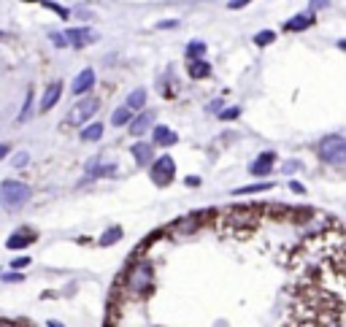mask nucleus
Returning <instances> with one entry per match:
<instances>
[{
    "label": "nucleus",
    "mask_w": 346,
    "mask_h": 327,
    "mask_svg": "<svg viewBox=\"0 0 346 327\" xmlns=\"http://www.w3.org/2000/svg\"><path fill=\"white\" fill-rule=\"evenodd\" d=\"M157 27H160V30H170V27H179V22H176V19H165V22H160Z\"/></svg>",
    "instance_id": "34"
},
{
    "label": "nucleus",
    "mask_w": 346,
    "mask_h": 327,
    "mask_svg": "<svg viewBox=\"0 0 346 327\" xmlns=\"http://www.w3.org/2000/svg\"><path fill=\"white\" fill-rule=\"evenodd\" d=\"M8 151H11V146H8V143H0V160H6Z\"/></svg>",
    "instance_id": "38"
},
{
    "label": "nucleus",
    "mask_w": 346,
    "mask_h": 327,
    "mask_svg": "<svg viewBox=\"0 0 346 327\" xmlns=\"http://www.w3.org/2000/svg\"><path fill=\"white\" fill-rule=\"evenodd\" d=\"M249 3H252V0H230L227 8H230V11H238V8H244V6H249Z\"/></svg>",
    "instance_id": "32"
},
{
    "label": "nucleus",
    "mask_w": 346,
    "mask_h": 327,
    "mask_svg": "<svg viewBox=\"0 0 346 327\" xmlns=\"http://www.w3.org/2000/svg\"><path fill=\"white\" fill-rule=\"evenodd\" d=\"M27 265H30V257H16L14 263H11L14 271H19V268H27Z\"/></svg>",
    "instance_id": "31"
},
{
    "label": "nucleus",
    "mask_w": 346,
    "mask_h": 327,
    "mask_svg": "<svg viewBox=\"0 0 346 327\" xmlns=\"http://www.w3.org/2000/svg\"><path fill=\"white\" fill-rule=\"evenodd\" d=\"M30 117H33V90H27L25 92V105H22V111H19L16 122H27Z\"/></svg>",
    "instance_id": "22"
},
{
    "label": "nucleus",
    "mask_w": 346,
    "mask_h": 327,
    "mask_svg": "<svg viewBox=\"0 0 346 327\" xmlns=\"http://www.w3.org/2000/svg\"><path fill=\"white\" fill-rule=\"evenodd\" d=\"M114 170H117L114 162H109V165H98V160H92L90 165H86V179H103V176H111Z\"/></svg>",
    "instance_id": "14"
},
{
    "label": "nucleus",
    "mask_w": 346,
    "mask_h": 327,
    "mask_svg": "<svg viewBox=\"0 0 346 327\" xmlns=\"http://www.w3.org/2000/svg\"><path fill=\"white\" fill-rule=\"evenodd\" d=\"M124 105H127L130 111H141L143 105H146V90H141V86H138V90H133L127 95V103H124Z\"/></svg>",
    "instance_id": "17"
},
{
    "label": "nucleus",
    "mask_w": 346,
    "mask_h": 327,
    "mask_svg": "<svg viewBox=\"0 0 346 327\" xmlns=\"http://www.w3.org/2000/svg\"><path fill=\"white\" fill-rule=\"evenodd\" d=\"M33 241H35V235H33V233H27V230H16V233L6 241V246L14 252V249H25V246H30Z\"/></svg>",
    "instance_id": "13"
},
{
    "label": "nucleus",
    "mask_w": 346,
    "mask_h": 327,
    "mask_svg": "<svg viewBox=\"0 0 346 327\" xmlns=\"http://www.w3.org/2000/svg\"><path fill=\"white\" fill-rule=\"evenodd\" d=\"M273 162H276V151H263V155H260L252 165H249V173H252V176H268V173L273 170Z\"/></svg>",
    "instance_id": "7"
},
{
    "label": "nucleus",
    "mask_w": 346,
    "mask_h": 327,
    "mask_svg": "<svg viewBox=\"0 0 346 327\" xmlns=\"http://www.w3.org/2000/svg\"><path fill=\"white\" fill-rule=\"evenodd\" d=\"M149 165H152V181L157 187H168L173 181V176H176V162H173L170 155H162L155 162H149Z\"/></svg>",
    "instance_id": "5"
},
{
    "label": "nucleus",
    "mask_w": 346,
    "mask_h": 327,
    "mask_svg": "<svg viewBox=\"0 0 346 327\" xmlns=\"http://www.w3.org/2000/svg\"><path fill=\"white\" fill-rule=\"evenodd\" d=\"M152 122H155V111H141L136 119H130V136H143L149 127H152Z\"/></svg>",
    "instance_id": "10"
},
{
    "label": "nucleus",
    "mask_w": 346,
    "mask_h": 327,
    "mask_svg": "<svg viewBox=\"0 0 346 327\" xmlns=\"http://www.w3.org/2000/svg\"><path fill=\"white\" fill-rule=\"evenodd\" d=\"M189 76L192 79H206V76H211V65L203 60V57H198V60H189Z\"/></svg>",
    "instance_id": "16"
},
{
    "label": "nucleus",
    "mask_w": 346,
    "mask_h": 327,
    "mask_svg": "<svg viewBox=\"0 0 346 327\" xmlns=\"http://www.w3.org/2000/svg\"><path fill=\"white\" fill-rule=\"evenodd\" d=\"M328 6H330V0H311L309 3L311 11H319V8H328Z\"/></svg>",
    "instance_id": "33"
},
{
    "label": "nucleus",
    "mask_w": 346,
    "mask_h": 327,
    "mask_svg": "<svg viewBox=\"0 0 346 327\" xmlns=\"http://www.w3.org/2000/svg\"><path fill=\"white\" fill-rule=\"evenodd\" d=\"M184 184H187V187H198V184H200V179H198V176H187V179H184Z\"/></svg>",
    "instance_id": "37"
},
{
    "label": "nucleus",
    "mask_w": 346,
    "mask_h": 327,
    "mask_svg": "<svg viewBox=\"0 0 346 327\" xmlns=\"http://www.w3.org/2000/svg\"><path fill=\"white\" fill-rule=\"evenodd\" d=\"M300 168L303 165L297 160H290V162H284V165H282V173H295V170H300Z\"/></svg>",
    "instance_id": "29"
},
{
    "label": "nucleus",
    "mask_w": 346,
    "mask_h": 327,
    "mask_svg": "<svg viewBox=\"0 0 346 327\" xmlns=\"http://www.w3.org/2000/svg\"><path fill=\"white\" fill-rule=\"evenodd\" d=\"M319 157L328 162V165L343 168L346 165V138L341 133H333V136H325L319 141Z\"/></svg>",
    "instance_id": "3"
},
{
    "label": "nucleus",
    "mask_w": 346,
    "mask_h": 327,
    "mask_svg": "<svg viewBox=\"0 0 346 327\" xmlns=\"http://www.w3.org/2000/svg\"><path fill=\"white\" fill-rule=\"evenodd\" d=\"M217 114H219V119H222V122H230V119H238V117H241V108H238V105H230V108L217 111Z\"/></svg>",
    "instance_id": "26"
},
{
    "label": "nucleus",
    "mask_w": 346,
    "mask_h": 327,
    "mask_svg": "<svg viewBox=\"0 0 346 327\" xmlns=\"http://www.w3.org/2000/svg\"><path fill=\"white\" fill-rule=\"evenodd\" d=\"M62 35H65V41H68L71 46H76V49H81V46L98 41V33H95L92 27H86V25L84 27H71V30H65Z\"/></svg>",
    "instance_id": "6"
},
{
    "label": "nucleus",
    "mask_w": 346,
    "mask_h": 327,
    "mask_svg": "<svg viewBox=\"0 0 346 327\" xmlns=\"http://www.w3.org/2000/svg\"><path fill=\"white\" fill-rule=\"evenodd\" d=\"M60 95H62V81H52L49 86L44 90V98H41V105H38V111L46 114V111H52L57 100H60Z\"/></svg>",
    "instance_id": "8"
},
{
    "label": "nucleus",
    "mask_w": 346,
    "mask_h": 327,
    "mask_svg": "<svg viewBox=\"0 0 346 327\" xmlns=\"http://www.w3.org/2000/svg\"><path fill=\"white\" fill-rule=\"evenodd\" d=\"M273 41H276V33L273 30H263V33L254 35V43L257 46H268V43H273Z\"/></svg>",
    "instance_id": "25"
},
{
    "label": "nucleus",
    "mask_w": 346,
    "mask_h": 327,
    "mask_svg": "<svg viewBox=\"0 0 346 327\" xmlns=\"http://www.w3.org/2000/svg\"><path fill=\"white\" fill-rule=\"evenodd\" d=\"M130 151H133V157H136V162H138L141 168H146L149 162H152V143H143V141H141V143H136Z\"/></svg>",
    "instance_id": "15"
},
{
    "label": "nucleus",
    "mask_w": 346,
    "mask_h": 327,
    "mask_svg": "<svg viewBox=\"0 0 346 327\" xmlns=\"http://www.w3.org/2000/svg\"><path fill=\"white\" fill-rule=\"evenodd\" d=\"M130 119H133V111L127 108V105H122V108H117L111 114V124H114V127H124Z\"/></svg>",
    "instance_id": "18"
},
{
    "label": "nucleus",
    "mask_w": 346,
    "mask_h": 327,
    "mask_svg": "<svg viewBox=\"0 0 346 327\" xmlns=\"http://www.w3.org/2000/svg\"><path fill=\"white\" fill-rule=\"evenodd\" d=\"M33 3H38V6H44V8H52V11H54L57 16H62V19H68V16H71V11H68V8L57 6V3H54V0H33Z\"/></svg>",
    "instance_id": "23"
},
{
    "label": "nucleus",
    "mask_w": 346,
    "mask_h": 327,
    "mask_svg": "<svg viewBox=\"0 0 346 327\" xmlns=\"http://www.w3.org/2000/svg\"><path fill=\"white\" fill-rule=\"evenodd\" d=\"M290 189L295 192V195H303V192H306V187L300 184V181H290Z\"/></svg>",
    "instance_id": "35"
},
{
    "label": "nucleus",
    "mask_w": 346,
    "mask_h": 327,
    "mask_svg": "<svg viewBox=\"0 0 346 327\" xmlns=\"http://www.w3.org/2000/svg\"><path fill=\"white\" fill-rule=\"evenodd\" d=\"M268 189H273L271 181H260V184H249V187L233 189V195H254V192H268Z\"/></svg>",
    "instance_id": "19"
},
{
    "label": "nucleus",
    "mask_w": 346,
    "mask_h": 327,
    "mask_svg": "<svg viewBox=\"0 0 346 327\" xmlns=\"http://www.w3.org/2000/svg\"><path fill=\"white\" fill-rule=\"evenodd\" d=\"M208 111H211V114L222 111V100H211V103H208Z\"/></svg>",
    "instance_id": "36"
},
{
    "label": "nucleus",
    "mask_w": 346,
    "mask_h": 327,
    "mask_svg": "<svg viewBox=\"0 0 346 327\" xmlns=\"http://www.w3.org/2000/svg\"><path fill=\"white\" fill-rule=\"evenodd\" d=\"M203 54H206V43L203 41L187 43V57H189V60H198V57H203Z\"/></svg>",
    "instance_id": "24"
},
{
    "label": "nucleus",
    "mask_w": 346,
    "mask_h": 327,
    "mask_svg": "<svg viewBox=\"0 0 346 327\" xmlns=\"http://www.w3.org/2000/svg\"><path fill=\"white\" fill-rule=\"evenodd\" d=\"M100 103L98 98H84L73 105V108L68 111V117H65V124H71V127H79V124H86V119H92L95 114H98Z\"/></svg>",
    "instance_id": "4"
},
{
    "label": "nucleus",
    "mask_w": 346,
    "mask_h": 327,
    "mask_svg": "<svg viewBox=\"0 0 346 327\" xmlns=\"http://www.w3.org/2000/svg\"><path fill=\"white\" fill-rule=\"evenodd\" d=\"M27 162H30V157H27V151H19V155L14 157V168H25Z\"/></svg>",
    "instance_id": "30"
},
{
    "label": "nucleus",
    "mask_w": 346,
    "mask_h": 327,
    "mask_svg": "<svg viewBox=\"0 0 346 327\" xmlns=\"http://www.w3.org/2000/svg\"><path fill=\"white\" fill-rule=\"evenodd\" d=\"M46 327H62V324L57 322V319H49V322H46Z\"/></svg>",
    "instance_id": "39"
},
{
    "label": "nucleus",
    "mask_w": 346,
    "mask_h": 327,
    "mask_svg": "<svg viewBox=\"0 0 346 327\" xmlns=\"http://www.w3.org/2000/svg\"><path fill=\"white\" fill-rule=\"evenodd\" d=\"M122 235H124L122 227H109V230L100 235V246H114V244H119Z\"/></svg>",
    "instance_id": "20"
},
{
    "label": "nucleus",
    "mask_w": 346,
    "mask_h": 327,
    "mask_svg": "<svg viewBox=\"0 0 346 327\" xmlns=\"http://www.w3.org/2000/svg\"><path fill=\"white\" fill-rule=\"evenodd\" d=\"M92 86H95V71H92V68H84V71L73 79L71 92H73V95H84V92H90Z\"/></svg>",
    "instance_id": "9"
},
{
    "label": "nucleus",
    "mask_w": 346,
    "mask_h": 327,
    "mask_svg": "<svg viewBox=\"0 0 346 327\" xmlns=\"http://www.w3.org/2000/svg\"><path fill=\"white\" fill-rule=\"evenodd\" d=\"M103 138V124L95 122V124H86L81 130V141H100Z\"/></svg>",
    "instance_id": "21"
},
{
    "label": "nucleus",
    "mask_w": 346,
    "mask_h": 327,
    "mask_svg": "<svg viewBox=\"0 0 346 327\" xmlns=\"http://www.w3.org/2000/svg\"><path fill=\"white\" fill-rule=\"evenodd\" d=\"M155 284V268L146 259H141L127 271V278H124V287H127L130 295H146Z\"/></svg>",
    "instance_id": "2"
},
{
    "label": "nucleus",
    "mask_w": 346,
    "mask_h": 327,
    "mask_svg": "<svg viewBox=\"0 0 346 327\" xmlns=\"http://www.w3.org/2000/svg\"><path fill=\"white\" fill-rule=\"evenodd\" d=\"M33 192L27 184H22V181L16 179H6L3 184H0V206H3L6 211H19L22 206L30 203Z\"/></svg>",
    "instance_id": "1"
},
{
    "label": "nucleus",
    "mask_w": 346,
    "mask_h": 327,
    "mask_svg": "<svg viewBox=\"0 0 346 327\" xmlns=\"http://www.w3.org/2000/svg\"><path fill=\"white\" fill-rule=\"evenodd\" d=\"M311 25H314V14H297V16H292L290 22L284 25V30H290V33H300V30H309Z\"/></svg>",
    "instance_id": "12"
},
{
    "label": "nucleus",
    "mask_w": 346,
    "mask_h": 327,
    "mask_svg": "<svg viewBox=\"0 0 346 327\" xmlns=\"http://www.w3.org/2000/svg\"><path fill=\"white\" fill-rule=\"evenodd\" d=\"M49 38H52V43L57 46V49H65V46H68V41H65V35H62V33H52Z\"/></svg>",
    "instance_id": "28"
},
{
    "label": "nucleus",
    "mask_w": 346,
    "mask_h": 327,
    "mask_svg": "<svg viewBox=\"0 0 346 327\" xmlns=\"http://www.w3.org/2000/svg\"><path fill=\"white\" fill-rule=\"evenodd\" d=\"M6 284H19V281H25V273H16V271H11V273H3L0 276Z\"/></svg>",
    "instance_id": "27"
},
{
    "label": "nucleus",
    "mask_w": 346,
    "mask_h": 327,
    "mask_svg": "<svg viewBox=\"0 0 346 327\" xmlns=\"http://www.w3.org/2000/svg\"><path fill=\"white\" fill-rule=\"evenodd\" d=\"M152 141H155L157 146H173V143L179 141V136L170 127H165V124H157L155 133H152Z\"/></svg>",
    "instance_id": "11"
}]
</instances>
